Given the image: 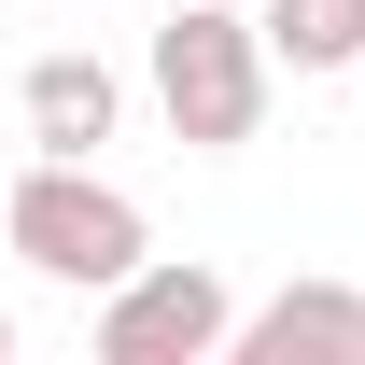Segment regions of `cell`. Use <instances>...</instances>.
<instances>
[{
    "mask_svg": "<svg viewBox=\"0 0 365 365\" xmlns=\"http://www.w3.org/2000/svg\"><path fill=\"white\" fill-rule=\"evenodd\" d=\"M267 85H281V56H267V14L253 0H182L155 29V113H169L182 155H239L267 127Z\"/></svg>",
    "mask_w": 365,
    "mask_h": 365,
    "instance_id": "6da1fadb",
    "label": "cell"
},
{
    "mask_svg": "<svg viewBox=\"0 0 365 365\" xmlns=\"http://www.w3.org/2000/svg\"><path fill=\"white\" fill-rule=\"evenodd\" d=\"M0 351H14V309H0Z\"/></svg>",
    "mask_w": 365,
    "mask_h": 365,
    "instance_id": "52a82bcc",
    "label": "cell"
},
{
    "mask_svg": "<svg viewBox=\"0 0 365 365\" xmlns=\"http://www.w3.org/2000/svg\"><path fill=\"white\" fill-rule=\"evenodd\" d=\"M211 351H239L225 267H197V253H140V267L98 295V365H211Z\"/></svg>",
    "mask_w": 365,
    "mask_h": 365,
    "instance_id": "3957f363",
    "label": "cell"
},
{
    "mask_svg": "<svg viewBox=\"0 0 365 365\" xmlns=\"http://www.w3.org/2000/svg\"><path fill=\"white\" fill-rule=\"evenodd\" d=\"M253 14H267L281 71H351L365 56V0H253Z\"/></svg>",
    "mask_w": 365,
    "mask_h": 365,
    "instance_id": "8992f818",
    "label": "cell"
},
{
    "mask_svg": "<svg viewBox=\"0 0 365 365\" xmlns=\"http://www.w3.org/2000/svg\"><path fill=\"white\" fill-rule=\"evenodd\" d=\"M239 365H365V281H281L239 309Z\"/></svg>",
    "mask_w": 365,
    "mask_h": 365,
    "instance_id": "277c9868",
    "label": "cell"
},
{
    "mask_svg": "<svg viewBox=\"0 0 365 365\" xmlns=\"http://www.w3.org/2000/svg\"><path fill=\"white\" fill-rule=\"evenodd\" d=\"M351 85H365V56H351Z\"/></svg>",
    "mask_w": 365,
    "mask_h": 365,
    "instance_id": "ba28073f",
    "label": "cell"
},
{
    "mask_svg": "<svg viewBox=\"0 0 365 365\" xmlns=\"http://www.w3.org/2000/svg\"><path fill=\"white\" fill-rule=\"evenodd\" d=\"M0 239H14L43 281H71V295H113V281L155 253L140 197H127V182H98L85 155H43V169L14 182V197H0Z\"/></svg>",
    "mask_w": 365,
    "mask_h": 365,
    "instance_id": "7a4b0ae2",
    "label": "cell"
},
{
    "mask_svg": "<svg viewBox=\"0 0 365 365\" xmlns=\"http://www.w3.org/2000/svg\"><path fill=\"white\" fill-rule=\"evenodd\" d=\"M29 140H43V155H98V140L127 127V71H113V56H85V43H56V56H29Z\"/></svg>",
    "mask_w": 365,
    "mask_h": 365,
    "instance_id": "5b68a950",
    "label": "cell"
}]
</instances>
